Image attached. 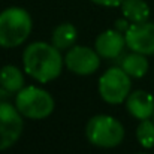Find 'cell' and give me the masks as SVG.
<instances>
[{
    "label": "cell",
    "instance_id": "cell-3",
    "mask_svg": "<svg viewBox=\"0 0 154 154\" xmlns=\"http://www.w3.org/2000/svg\"><path fill=\"white\" fill-rule=\"evenodd\" d=\"M85 135L93 145L102 148H112L123 142L124 127L117 118L99 114L91 117L90 121L87 123Z\"/></svg>",
    "mask_w": 154,
    "mask_h": 154
},
{
    "label": "cell",
    "instance_id": "cell-10",
    "mask_svg": "<svg viewBox=\"0 0 154 154\" xmlns=\"http://www.w3.org/2000/svg\"><path fill=\"white\" fill-rule=\"evenodd\" d=\"M126 106L129 114L138 120H148L154 115V97L144 90L132 91L126 99Z\"/></svg>",
    "mask_w": 154,
    "mask_h": 154
},
{
    "label": "cell",
    "instance_id": "cell-4",
    "mask_svg": "<svg viewBox=\"0 0 154 154\" xmlns=\"http://www.w3.org/2000/svg\"><path fill=\"white\" fill-rule=\"evenodd\" d=\"M15 106L21 112V115L32 120H44L51 115L54 111L52 96L38 87H24L17 93Z\"/></svg>",
    "mask_w": 154,
    "mask_h": 154
},
{
    "label": "cell",
    "instance_id": "cell-8",
    "mask_svg": "<svg viewBox=\"0 0 154 154\" xmlns=\"http://www.w3.org/2000/svg\"><path fill=\"white\" fill-rule=\"evenodd\" d=\"M126 44L135 52L145 55L154 54V23H133L126 30Z\"/></svg>",
    "mask_w": 154,
    "mask_h": 154
},
{
    "label": "cell",
    "instance_id": "cell-17",
    "mask_svg": "<svg viewBox=\"0 0 154 154\" xmlns=\"http://www.w3.org/2000/svg\"><path fill=\"white\" fill-rule=\"evenodd\" d=\"M127 21H129L127 18H126V20H123V18H121V20H118V21L115 23V30H118V32H123V30H127V29L130 27V26L127 24Z\"/></svg>",
    "mask_w": 154,
    "mask_h": 154
},
{
    "label": "cell",
    "instance_id": "cell-7",
    "mask_svg": "<svg viewBox=\"0 0 154 154\" xmlns=\"http://www.w3.org/2000/svg\"><path fill=\"white\" fill-rule=\"evenodd\" d=\"M66 67L76 75H90L99 69L100 55L87 47H73L64 57Z\"/></svg>",
    "mask_w": 154,
    "mask_h": 154
},
{
    "label": "cell",
    "instance_id": "cell-19",
    "mask_svg": "<svg viewBox=\"0 0 154 154\" xmlns=\"http://www.w3.org/2000/svg\"><path fill=\"white\" fill-rule=\"evenodd\" d=\"M153 120H154V115H153Z\"/></svg>",
    "mask_w": 154,
    "mask_h": 154
},
{
    "label": "cell",
    "instance_id": "cell-13",
    "mask_svg": "<svg viewBox=\"0 0 154 154\" xmlns=\"http://www.w3.org/2000/svg\"><path fill=\"white\" fill-rule=\"evenodd\" d=\"M124 18L130 23H144L150 17V6L144 0H124L121 3Z\"/></svg>",
    "mask_w": 154,
    "mask_h": 154
},
{
    "label": "cell",
    "instance_id": "cell-9",
    "mask_svg": "<svg viewBox=\"0 0 154 154\" xmlns=\"http://www.w3.org/2000/svg\"><path fill=\"white\" fill-rule=\"evenodd\" d=\"M126 36L118 30H105L96 39L94 50L103 58H115L118 57L126 47Z\"/></svg>",
    "mask_w": 154,
    "mask_h": 154
},
{
    "label": "cell",
    "instance_id": "cell-16",
    "mask_svg": "<svg viewBox=\"0 0 154 154\" xmlns=\"http://www.w3.org/2000/svg\"><path fill=\"white\" fill-rule=\"evenodd\" d=\"M93 3L96 5H100V6H108V8H115V6H121V3L124 0H91Z\"/></svg>",
    "mask_w": 154,
    "mask_h": 154
},
{
    "label": "cell",
    "instance_id": "cell-18",
    "mask_svg": "<svg viewBox=\"0 0 154 154\" xmlns=\"http://www.w3.org/2000/svg\"><path fill=\"white\" fill-rule=\"evenodd\" d=\"M139 154H147V153H139Z\"/></svg>",
    "mask_w": 154,
    "mask_h": 154
},
{
    "label": "cell",
    "instance_id": "cell-14",
    "mask_svg": "<svg viewBox=\"0 0 154 154\" xmlns=\"http://www.w3.org/2000/svg\"><path fill=\"white\" fill-rule=\"evenodd\" d=\"M75 41H76V29L70 23L60 24L52 32V45L58 50L70 48Z\"/></svg>",
    "mask_w": 154,
    "mask_h": 154
},
{
    "label": "cell",
    "instance_id": "cell-15",
    "mask_svg": "<svg viewBox=\"0 0 154 154\" xmlns=\"http://www.w3.org/2000/svg\"><path fill=\"white\" fill-rule=\"evenodd\" d=\"M136 138L139 144L144 148H153L154 147V121L141 120L138 129H136Z\"/></svg>",
    "mask_w": 154,
    "mask_h": 154
},
{
    "label": "cell",
    "instance_id": "cell-2",
    "mask_svg": "<svg viewBox=\"0 0 154 154\" xmlns=\"http://www.w3.org/2000/svg\"><path fill=\"white\" fill-rule=\"evenodd\" d=\"M30 14L18 6L0 12V47L14 48L27 41L32 32Z\"/></svg>",
    "mask_w": 154,
    "mask_h": 154
},
{
    "label": "cell",
    "instance_id": "cell-6",
    "mask_svg": "<svg viewBox=\"0 0 154 154\" xmlns=\"http://www.w3.org/2000/svg\"><path fill=\"white\" fill-rule=\"evenodd\" d=\"M23 133V117L17 106L0 102V151L12 147Z\"/></svg>",
    "mask_w": 154,
    "mask_h": 154
},
{
    "label": "cell",
    "instance_id": "cell-5",
    "mask_svg": "<svg viewBox=\"0 0 154 154\" xmlns=\"http://www.w3.org/2000/svg\"><path fill=\"white\" fill-rule=\"evenodd\" d=\"M130 76L121 67H109L99 79V93L106 103L118 105L130 94Z\"/></svg>",
    "mask_w": 154,
    "mask_h": 154
},
{
    "label": "cell",
    "instance_id": "cell-12",
    "mask_svg": "<svg viewBox=\"0 0 154 154\" xmlns=\"http://www.w3.org/2000/svg\"><path fill=\"white\" fill-rule=\"evenodd\" d=\"M0 85L9 93H18L24 88V76L21 70L12 64L0 69Z\"/></svg>",
    "mask_w": 154,
    "mask_h": 154
},
{
    "label": "cell",
    "instance_id": "cell-11",
    "mask_svg": "<svg viewBox=\"0 0 154 154\" xmlns=\"http://www.w3.org/2000/svg\"><path fill=\"white\" fill-rule=\"evenodd\" d=\"M120 67H121L129 76H133V78H142V76L148 72L150 63H148L145 54H141V52L133 51L132 54L126 55V57L121 60Z\"/></svg>",
    "mask_w": 154,
    "mask_h": 154
},
{
    "label": "cell",
    "instance_id": "cell-1",
    "mask_svg": "<svg viewBox=\"0 0 154 154\" xmlns=\"http://www.w3.org/2000/svg\"><path fill=\"white\" fill-rule=\"evenodd\" d=\"M23 63L27 75L39 82H48L55 79L63 69V57L60 54V50L47 42L30 44L24 50Z\"/></svg>",
    "mask_w": 154,
    "mask_h": 154
}]
</instances>
